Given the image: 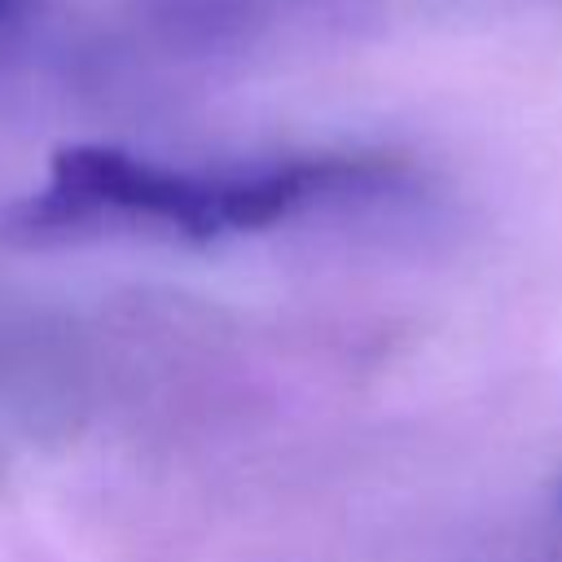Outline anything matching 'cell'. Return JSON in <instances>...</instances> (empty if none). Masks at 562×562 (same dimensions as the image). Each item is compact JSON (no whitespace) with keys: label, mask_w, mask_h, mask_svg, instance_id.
I'll return each mask as SVG.
<instances>
[{"label":"cell","mask_w":562,"mask_h":562,"mask_svg":"<svg viewBox=\"0 0 562 562\" xmlns=\"http://www.w3.org/2000/svg\"><path fill=\"white\" fill-rule=\"evenodd\" d=\"M408 180L404 162L378 154L180 167L123 145H61L48 176L0 211V237L57 246L140 233L202 246L237 233H263L316 206L395 198Z\"/></svg>","instance_id":"obj_1"},{"label":"cell","mask_w":562,"mask_h":562,"mask_svg":"<svg viewBox=\"0 0 562 562\" xmlns=\"http://www.w3.org/2000/svg\"><path fill=\"white\" fill-rule=\"evenodd\" d=\"M44 0H0V48H9L35 18H40Z\"/></svg>","instance_id":"obj_2"}]
</instances>
